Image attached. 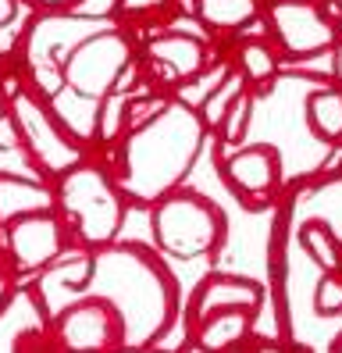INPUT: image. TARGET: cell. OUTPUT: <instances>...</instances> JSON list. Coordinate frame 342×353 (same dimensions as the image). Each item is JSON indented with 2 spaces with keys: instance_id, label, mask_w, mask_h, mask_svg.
<instances>
[{
  "instance_id": "obj_1",
  "label": "cell",
  "mask_w": 342,
  "mask_h": 353,
  "mask_svg": "<svg viewBox=\"0 0 342 353\" xmlns=\"http://www.w3.org/2000/svg\"><path fill=\"white\" fill-rule=\"evenodd\" d=\"M18 121V136L21 147L29 150V157L47 172H64L75 161V147L64 139L54 125V118L39 108V100H32L29 93H18L8 108Z\"/></svg>"
},
{
  "instance_id": "obj_2",
  "label": "cell",
  "mask_w": 342,
  "mask_h": 353,
  "mask_svg": "<svg viewBox=\"0 0 342 353\" xmlns=\"http://www.w3.org/2000/svg\"><path fill=\"white\" fill-rule=\"evenodd\" d=\"M4 246L18 272H39V268L54 264V257L61 254V225L47 211L21 214L8 221Z\"/></svg>"
},
{
  "instance_id": "obj_3",
  "label": "cell",
  "mask_w": 342,
  "mask_h": 353,
  "mask_svg": "<svg viewBox=\"0 0 342 353\" xmlns=\"http://www.w3.org/2000/svg\"><path fill=\"white\" fill-rule=\"evenodd\" d=\"M57 336L72 353H103L114 339V314L103 303L72 307L57 321Z\"/></svg>"
},
{
  "instance_id": "obj_4",
  "label": "cell",
  "mask_w": 342,
  "mask_h": 353,
  "mask_svg": "<svg viewBox=\"0 0 342 353\" xmlns=\"http://www.w3.org/2000/svg\"><path fill=\"white\" fill-rule=\"evenodd\" d=\"M47 325V310H43L39 296L18 289L8 293V300L0 303V353H18L21 336H36Z\"/></svg>"
},
{
  "instance_id": "obj_5",
  "label": "cell",
  "mask_w": 342,
  "mask_h": 353,
  "mask_svg": "<svg viewBox=\"0 0 342 353\" xmlns=\"http://www.w3.org/2000/svg\"><path fill=\"white\" fill-rule=\"evenodd\" d=\"M261 303V289L239 279H207L200 296L192 300V321H203L214 310H253Z\"/></svg>"
},
{
  "instance_id": "obj_6",
  "label": "cell",
  "mask_w": 342,
  "mask_h": 353,
  "mask_svg": "<svg viewBox=\"0 0 342 353\" xmlns=\"http://www.w3.org/2000/svg\"><path fill=\"white\" fill-rule=\"evenodd\" d=\"M150 57L157 61L168 79H185V75L203 68V47L197 39L182 36V32H171V36L157 39V43L150 47Z\"/></svg>"
},
{
  "instance_id": "obj_7",
  "label": "cell",
  "mask_w": 342,
  "mask_h": 353,
  "mask_svg": "<svg viewBox=\"0 0 342 353\" xmlns=\"http://www.w3.org/2000/svg\"><path fill=\"white\" fill-rule=\"evenodd\" d=\"M54 200L36 182H26L21 175H0V225H8L21 214L47 211Z\"/></svg>"
},
{
  "instance_id": "obj_8",
  "label": "cell",
  "mask_w": 342,
  "mask_h": 353,
  "mask_svg": "<svg viewBox=\"0 0 342 353\" xmlns=\"http://www.w3.org/2000/svg\"><path fill=\"white\" fill-rule=\"evenodd\" d=\"M250 332V318L246 310H214V314H207L200 321V343L207 353H225L232 346H239L243 336Z\"/></svg>"
},
{
  "instance_id": "obj_9",
  "label": "cell",
  "mask_w": 342,
  "mask_h": 353,
  "mask_svg": "<svg viewBox=\"0 0 342 353\" xmlns=\"http://www.w3.org/2000/svg\"><path fill=\"white\" fill-rule=\"evenodd\" d=\"M228 175H232L235 185H243V190L264 193L268 185H274V179H278L274 154L271 150H246V154H239L235 161H228Z\"/></svg>"
},
{
  "instance_id": "obj_10",
  "label": "cell",
  "mask_w": 342,
  "mask_h": 353,
  "mask_svg": "<svg viewBox=\"0 0 342 353\" xmlns=\"http://www.w3.org/2000/svg\"><path fill=\"white\" fill-rule=\"evenodd\" d=\"M310 125L317 129V136L335 139L342 136V97L339 93H314L307 103Z\"/></svg>"
},
{
  "instance_id": "obj_11",
  "label": "cell",
  "mask_w": 342,
  "mask_h": 353,
  "mask_svg": "<svg viewBox=\"0 0 342 353\" xmlns=\"http://www.w3.org/2000/svg\"><path fill=\"white\" fill-rule=\"evenodd\" d=\"M303 246L321 268H328V272H335V268L342 264V246L325 225H307L303 228Z\"/></svg>"
},
{
  "instance_id": "obj_12",
  "label": "cell",
  "mask_w": 342,
  "mask_h": 353,
  "mask_svg": "<svg viewBox=\"0 0 342 353\" xmlns=\"http://www.w3.org/2000/svg\"><path fill=\"white\" fill-rule=\"evenodd\" d=\"M200 11L214 26H235L253 14V0H200Z\"/></svg>"
},
{
  "instance_id": "obj_13",
  "label": "cell",
  "mask_w": 342,
  "mask_h": 353,
  "mask_svg": "<svg viewBox=\"0 0 342 353\" xmlns=\"http://www.w3.org/2000/svg\"><path fill=\"white\" fill-rule=\"evenodd\" d=\"M239 61H243V72H246L253 82L271 79L274 68H278V61L271 57V50H268L264 43H246V47L239 50Z\"/></svg>"
},
{
  "instance_id": "obj_14",
  "label": "cell",
  "mask_w": 342,
  "mask_h": 353,
  "mask_svg": "<svg viewBox=\"0 0 342 353\" xmlns=\"http://www.w3.org/2000/svg\"><path fill=\"white\" fill-rule=\"evenodd\" d=\"M246 121H250V100H246V93H239V97L228 103V111H225V125H221L225 139L228 143H239L243 132H246Z\"/></svg>"
},
{
  "instance_id": "obj_15",
  "label": "cell",
  "mask_w": 342,
  "mask_h": 353,
  "mask_svg": "<svg viewBox=\"0 0 342 353\" xmlns=\"http://www.w3.org/2000/svg\"><path fill=\"white\" fill-rule=\"evenodd\" d=\"M314 307H317V314H335V310H342V279L328 275L325 282H321L317 296H314Z\"/></svg>"
},
{
  "instance_id": "obj_16",
  "label": "cell",
  "mask_w": 342,
  "mask_h": 353,
  "mask_svg": "<svg viewBox=\"0 0 342 353\" xmlns=\"http://www.w3.org/2000/svg\"><path fill=\"white\" fill-rule=\"evenodd\" d=\"M239 97V79H232L228 82V90H218L214 93V100L207 103V121H214V125H218V121L225 118V111H228V103Z\"/></svg>"
},
{
  "instance_id": "obj_17",
  "label": "cell",
  "mask_w": 342,
  "mask_h": 353,
  "mask_svg": "<svg viewBox=\"0 0 342 353\" xmlns=\"http://www.w3.org/2000/svg\"><path fill=\"white\" fill-rule=\"evenodd\" d=\"M21 147V136H18V121L14 114H0V150H18Z\"/></svg>"
},
{
  "instance_id": "obj_18",
  "label": "cell",
  "mask_w": 342,
  "mask_h": 353,
  "mask_svg": "<svg viewBox=\"0 0 342 353\" xmlns=\"http://www.w3.org/2000/svg\"><path fill=\"white\" fill-rule=\"evenodd\" d=\"M121 4H125V11H154L164 0H121Z\"/></svg>"
},
{
  "instance_id": "obj_19",
  "label": "cell",
  "mask_w": 342,
  "mask_h": 353,
  "mask_svg": "<svg viewBox=\"0 0 342 353\" xmlns=\"http://www.w3.org/2000/svg\"><path fill=\"white\" fill-rule=\"evenodd\" d=\"M11 14H14V0H0V26L11 22Z\"/></svg>"
},
{
  "instance_id": "obj_20",
  "label": "cell",
  "mask_w": 342,
  "mask_h": 353,
  "mask_svg": "<svg viewBox=\"0 0 342 353\" xmlns=\"http://www.w3.org/2000/svg\"><path fill=\"white\" fill-rule=\"evenodd\" d=\"M256 353H285V350L274 346V343H261V346H256Z\"/></svg>"
},
{
  "instance_id": "obj_21",
  "label": "cell",
  "mask_w": 342,
  "mask_h": 353,
  "mask_svg": "<svg viewBox=\"0 0 342 353\" xmlns=\"http://www.w3.org/2000/svg\"><path fill=\"white\" fill-rule=\"evenodd\" d=\"M4 300H8V279L0 275V303H4Z\"/></svg>"
},
{
  "instance_id": "obj_22",
  "label": "cell",
  "mask_w": 342,
  "mask_h": 353,
  "mask_svg": "<svg viewBox=\"0 0 342 353\" xmlns=\"http://www.w3.org/2000/svg\"><path fill=\"white\" fill-rule=\"evenodd\" d=\"M0 114H8V100L4 97H0Z\"/></svg>"
},
{
  "instance_id": "obj_23",
  "label": "cell",
  "mask_w": 342,
  "mask_h": 353,
  "mask_svg": "<svg viewBox=\"0 0 342 353\" xmlns=\"http://www.w3.org/2000/svg\"><path fill=\"white\" fill-rule=\"evenodd\" d=\"M185 353H207V350H203V346H189Z\"/></svg>"
},
{
  "instance_id": "obj_24",
  "label": "cell",
  "mask_w": 342,
  "mask_h": 353,
  "mask_svg": "<svg viewBox=\"0 0 342 353\" xmlns=\"http://www.w3.org/2000/svg\"><path fill=\"white\" fill-rule=\"evenodd\" d=\"M335 57H339V79H342V50H339V54H335Z\"/></svg>"
},
{
  "instance_id": "obj_25",
  "label": "cell",
  "mask_w": 342,
  "mask_h": 353,
  "mask_svg": "<svg viewBox=\"0 0 342 353\" xmlns=\"http://www.w3.org/2000/svg\"><path fill=\"white\" fill-rule=\"evenodd\" d=\"M335 353H342V346H339V350H335Z\"/></svg>"
}]
</instances>
